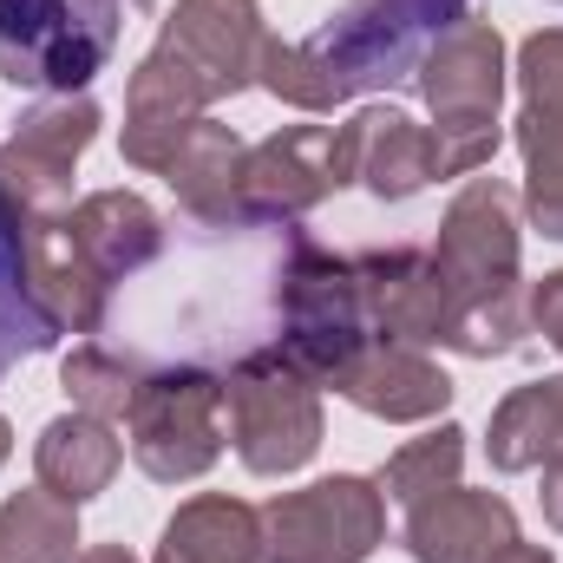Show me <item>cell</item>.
Masks as SVG:
<instances>
[{
  "mask_svg": "<svg viewBox=\"0 0 563 563\" xmlns=\"http://www.w3.org/2000/svg\"><path fill=\"white\" fill-rule=\"evenodd\" d=\"M301 243L308 230H295V217L243 210L190 223L177 243L164 236V250L144 269L112 282L92 341L132 361L139 374L157 367L230 374L236 361L282 341V308Z\"/></svg>",
  "mask_w": 563,
  "mask_h": 563,
  "instance_id": "1",
  "label": "cell"
},
{
  "mask_svg": "<svg viewBox=\"0 0 563 563\" xmlns=\"http://www.w3.org/2000/svg\"><path fill=\"white\" fill-rule=\"evenodd\" d=\"M439 276L452 288V334L459 354H505L525 334V282H518V197L498 177H472L432 250Z\"/></svg>",
  "mask_w": 563,
  "mask_h": 563,
  "instance_id": "2",
  "label": "cell"
},
{
  "mask_svg": "<svg viewBox=\"0 0 563 563\" xmlns=\"http://www.w3.org/2000/svg\"><path fill=\"white\" fill-rule=\"evenodd\" d=\"M459 20H465V0H347L301 53L321 66V79L341 106L367 86L413 79L432 40L452 33Z\"/></svg>",
  "mask_w": 563,
  "mask_h": 563,
  "instance_id": "3",
  "label": "cell"
},
{
  "mask_svg": "<svg viewBox=\"0 0 563 563\" xmlns=\"http://www.w3.org/2000/svg\"><path fill=\"white\" fill-rule=\"evenodd\" d=\"M420 92L439 119V177H472L498 151V99H505V40L485 20H459L420 59Z\"/></svg>",
  "mask_w": 563,
  "mask_h": 563,
  "instance_id": "4",
  "label": "cell"
},
{
  "mask_svg": "<svg viewBox=\"0 0 563 563\" xmlns=\"http://www.w3.org/2000/svg\"><path fill=\"white\" fill-rule=\"evenodd\" d=\"M119 46V0H0V79L73 99Z\"/></svg>",
  "mask_w": 563,
  "mask_h": 563,
  "instance_id": "5",
  "label": "cell"
},
{
  "mask_svg": "<svg viewBox=\"0 0 563 563\" xmlns=\"http://www.w3.org/2000/svg\"><path fill=\"white\" fill-rule=\"evenodd\" d=\"M223 413H230V439H236L243 465L263 472V478L301 472L321 445L314 380L282 347H263V354H250L223 374Z\"/></svg>",
  "mask_w": 563,
  "mask_h": 563,
  "instance_id": "6",
  "label": "cell"
},
{
  "mask_svg": "<svg viewBox=\"0 0 563 563\" xmlns=\"http://www.w3.org/2000/svg\"><path fill=\"white\" fill-rule=\"evenodd\" d=\"M132 459L144 478L184 485L203 478L223 452V374L203 367H157L132 394Z\"/></svg>",
  "mask_w": 563,
  "mask_h": 563,
  "instance_id": "7",
  "label": "cell"
},
{
  "mask_svg": "<svg viewBox=\"0 0 563 563\" xmlns=\"http://www.w3.org/2000/svg\"><path fill=\"white\" fill-rule=\"evenodd\" d=\"M263 563H367L387 538V505L367 478H321L276 492L263 511Z\"/></svg>",
  "mask_w": 563,
  "mask_h": 563,
  "instance_id": "8",
  "label": "cell"
},
{
  "mask_svg": "<svg viewBox=\"0 0 563 563\" xmlns=\"http://www.w3.org/2000/svg\"><path fill=\"white\" fill-rule=\"evenodd\" d=\"M374 341L367 328V301H361V276L354 256H328L314 243H301L295 276H288V308H282V354L314 380L334 387V374Z\"/></svg>",
  "mask_w": 563,
  "mask_h": 563,
  "instance_id": "9",
  "label": "cell"
},
{
  "mask_svg": "<svg viewBox=\"0 0 563 563\" xmlns=\"http://www.w3.org/2000/svg\"><path fill=\"white\" fill-rule=\"evenodd\" d=\"M92 139H99V106L86 92L33 106L20 119L13 144H0V203L20 223L66 217L73 210V164Z\"/></svg>",
  "mask_w": 563,
  "mask_h": 563,
  "instance_id": "10",
  "label": "cell"
},
{
  "mask_svg": "<svg viewBox=\"0 0 563 563\" xmlns=\"http://www.w3.org/2000/svg\"><path fill=\"white\" fill-rule=\"evenodd\" d=\"M354 184V119L347 125H282L243 157V210L250 217H301L321 197Z\"/></svg>",
  "mask_w": 563,
  "mask_h": 563,
  "instance_id": "11",
  "label": "cell"
},
{
  "mask_svg": "<svg viewBox=\"0 0 563 563\" xmlns=\"http://www.w3.org/2000/svg\"><path fill=\"white\" fill-rule=\"evenodd\" d=\"M263 13L256 0H177V13L164 20L157 33V53H170L197 86L203 99H230L256 79V59H263Z\"/></svg>",
  "mask_w": 563,
  "mask_h": 563,
  "instance_id": "12",
  "label": "cell"
},
{
  "mask_svg": "<svg viewBox=\"0 0 563 563\" xmlns=\"http://www.w3.org/2000/svg\"><path fill=\"white\" fill-rule=\"evenodd\" d=\"M354 276H361V301H367L374 341H394V347H445V334H452V288H445L439 263L426 250L354 256Z\"/></svg>",
  "mask_w": 563,
  "mask_h": 563,
  "instance_id": "13",
  "label": "cell"
},
{
  "mask_svg": "<svg viewBox=\"0 0 563 563\" xmlns=\"http://www.w3.org/2000/svg\"><path fill=\"white\" fill-rule=\"evenodd\" d=\"M73 217V210H66ZM66 217H40V223H20V243H26V282L40 295V308L73 328V334H99V314H106V276L92 269V256L79 250L73 223Z\"/></svg>",
  "mask_w": 563,
  "mask_h": 563,
  "instance_id": "14",
  "label": "cell"
},
{
  "mask_svg": "<svg viewBox=\"0 0 563 563\" xmlns=\"http://www.w3.org/2000/svg\"><path fill=\"white\" fill-rule=\"evenodd\" d=\"M203 86L170 59V53H144V66L132 73V92H125V157L139 170H164L170 151L184 144V132L203 119Z\"/></svg>",
  "mask_w": 563,
  "mask_h": 563,
  "instance_id": "15",
  "label": "cell"
},
{
  "mask_svg": "<svg viewBox=\"0 0 563 563\" xmlns=\"http://www.w3.org/2000/svg\"><path fill=\"white\" fill-rule=\"evenodd\" d=\"M518 538V518L492 492H439L407 511V551L413 563H492Z\"/></svg>",
  "mask_w": 563,
  "mask_h": 563,
  "instance_id": "16",
  "label": "cell"
},
{
  "mask_svg": "<svg viewBox=\"0 0 563 563\" xmlns=\"http://www.w3.org/2000/svg\"><path fill=\"white\" fill-rule=\"evenodd\" d=\"M334 394H347L361 413L374 420H432L452 400V380L426 361L420 347H394V341H367L341 374Z\"/></svg>",
  "mask_w": 563,
  "mask_h": 563,
  "instance_id": "17",
  "label": "cell"
},
{
  "mask_svg": "<svg viewBox=\"0 0 563 563\" xmlns=\"http://www.w3.org/2000/svg\"><path fill=\"white\" fill-rule=\"evenodd\" d=\"M354 177L380 203H407L413 190H426L439 177V144L400 106H367L354 119Z\"/></svg>",
  "mask_w": 563,
  "mask_h": 563,
  "instance_id": "18",
  "label": "cell"
},
{
  "mask_svg": "<svg viewBox=\"0 0 563 563\" xmlns=\"http://www.w3.org/2000/svg\"><path fill=\"white\" fill-rule=\"evenodd\" d=\"M243 139L217 119H197L184 144L170 151V164L157 170L177 203L190 210V223H217V217H243Z\"/></svg>",
  "mask_w": 563,
  "mask_h": 563,
  "instance_id": "19",
  "label": "cell"
},
{
  "mask_svg": "<svg viewBox=\"0 0 563 563\" xmlns=\"http://www.w3.org/2000/svg\"><path fill=\"white\" fill-rule=\"evenodd\" d=\"M66 223H73L79 250L92 256V269L106 276V288L125 282L132 269H144V263L164 250V217H157L144 197H132V190H99V197H86Z\"/></svg>",
  "mask_w": 563,
  "mask_h": 563,
  "instance_id": "20",
  "label": "cell"
},
{
  "mask_svg": "<svg viewBox=\"0 0 563 563\" xmlns=\"http://www.w3.org/2000/svg\"><path fill=\"white\" fill-rule=\"evenodd\" d=\"M119 459H125V445H119L112 420H92V413H66V420H53L46 432H40V445H33V472H40V485H46L53 498H66L73 511L112 485Z\"/></svg>",
  "mask_w": 563,
  "mask_h": 563,
  "instance_id": "21",
  "label": "cell"
},
{
  "mask_svg": "<svg viewBox=\"0 0 563 563\" xmlns=\"http://www.w3.org/2000/svg\"><path fill=\"white\" fill-rule=\"evenodd\" d=\"M157 563H263V525L236 498H190L164 525Z\"/></svg>",
  "mask_w": 563,
  "mask_h": 563,
  "instance_id": "22",
  "label": "cell"
},
{
  "mask_svg": "<svg viewBox=\"0 0 563 563\" xmlns=\"http://www.w3.org/2000/svg\"><path fill=\"white\" fill-rule=\"evenodd\" d=\"M498 472H538L563 459V374L558 380H531L518 387L498 413H492V439H485Z\"/></svg>",
  "mask_w": 563,
  "mask_h": 563,
  "instance_id": "23",
  "label": "cell"
},
{
  "mask_svg": "<svg viewBox=\"0 0 563 563\" xmlns=\"http://www.w3.org/2000/svg\"><path fill=\"white\" fill-rule=\"evenodd\" d=\"M59 334V321L40 308L33 282H26V243H20V217L0 203V374L20 354H46Z\"/></svg>",
  "mask_w": 563,
  "mask_h": 563,
  "instance_id": "24",
  "label": "cell"
},
{
  "mask_svg": "<svg viewBox=\"0 0 563 563\" xmlns=\"http://www.w3.org/2000/svg\"><path fill=\"white\" fill-rule=\"evenodd\" d=\"M79 558V525L73 505L40 492H20L0 505V563H73Z\"/></svg>",
  "mask_w": 563,
  "mask_h": 563,
  "instance_id": "25",
  "label": "cell"
},
{
  "mask_svg": "<svg viewBox=\"0 0 563 563\" xmlns=\"http://www.w3.org/2000/svg\"><path fill=\"white\" fill-rule=\"evenodd\" d=\"M459 465H465V432H459V426H439V432H426V439L400 445V452L387 459L380 492L413 511V505H426V498H439V492L459 485Z\"/></svg>",
  "mask_w": 563,
  "mask_h": 563,
  "instance_id": "26",
  "label": "cell"
},
{
  "mask_svg": "<svg viewBox=\"0 0 563 563\" xmlns=\"http://www.w3.org/2000/svg\"><path fill=\"white\" fill-rule=\"evenodd\" d=\"M139 380H144L139 367H132V361H119V354H112V347H99V341L73 347V354H66V367H59V387H66L73 413H92V420H125V413H132Z\"/></svg>",
  "mask_w": 563,
  "mask_h": 563,
  "instance_id": "27",
  "label": "cell"
},
{
  "mask_svg": "<svg viewBox=\"0 0 563 563\" xmlns=\"http://www.w3.org/2000/svg\"><path fill=\"white\" fill-rule=\"evenodd\" d=\"M518 144H525V170H531L525 203H531L544 236H563V119L525 106L518 112Z\"/></svg>",
  "mask_w": 563,
  "mask_h": 563,
  "instance_id": "28",
  "label": "cell"
},
{
  "mask_svg": "<svg viewBox=\"0 0 563 563\" xmlns=\"http://www.w3.org/2000/svg\"><path fill=\"white\" fill-rule=\"evenodd\" d=\"M256 79L276 92L282 106L295 112H334V92L321 79V66L301 53V46H282V40H263V59H256Z\"/></svg>",
  "mask_w": 563,
  "mask_h": 563,
  "instance_id": "29",
  "label": "cell"
},
{
  "mask_svg": "<svg viewBox=\"0 0 563 563\" xmlns=\"http://www.w3.org/2000/svg\"><path fill=\"white\" fill-rule=\"evenodd\" d=\"M518 86H525V106H531V112L563 119V26L525 40V53H518Z\"/></svg>",
  "mask_w": 563,
  "mask_h": 563,
  "instance_id": "30",
  "label": "cell"
},
{
  "mask_svg": "<svg viewBox=\"0 0 563 563\" xmlns=\"http://www.w3.org/2000/svg\"><path fill=\"white\" fill-rule=\"evenodd\" d=\"M531 321L544 328V341L563 354V269L538 282V295H531Z\"/></svg>",
  "mask_w": 563,
  "mask_h": 563,
  "instance_id": "31",
  "label": "cell"
},
{
  "mask_svg": "<svg viewBox=\"0 0 563 563\" xmlns=\"http://www.w3.org/2000/svg\"><path fill=\"white\" fill-rule=\"evenodd\" d=\"M544 518L563 531V459H551V465H544Z\"/></svg>",
  "mask_w": 563,
  "mask_h": 563,
  "instance_id": "32",
  "label": "cell"
},
{
  "mask_svg": "<svg viewBox=\"0 0 563 563\" xmlns=\"http://www.w3.org/2000/svg\"><path fill=\"white\" fill-rule=\"evenodd\" d=\"M492 563H551V551H544V544H518V538H511Z\"/></svg>",
  "mask_w": 563,
  "mask_h": 563,
  "instance_id": "33",
  "label": "cell"
},
{
  "mask_svg": "<svg viewBox=\"0 0 563 563\" xmlns=\"http://www.w3.org/2000/svg\"><path fill=\"white\" fill-rule=\"evenodd\" d=\"M73 563H139L132 551H119V544H92V551H79Z\"/></svg>",
  "mask_w": 563,
  "mask_h": 563,
  "instance_id": "34",
  "label": "cell"
},
{
  "mask_svg": "<svg viewBox=\"0 0 563 563\" xmlns=\"http://www.w3.org/2000/svg\"><path fill=\"white\" fill-rule=\"evenodd\" d=\"M7 452H13V432H7V420H0V465H7Z\"/></svg>",
  "mask_w": 563,
  "mask_h": 563,
  "instance_id": "35",
  "label": "cell"
},
{
  "mask_svg": "<svg viewBox=\"0 0 563 563\" xmlns=\"http://www.w3.org/2000/svg\"><path fill=\"white\" fill-rule=\"evenodd\" d=\"M132 7H157V0H132Z\"/></svg>",
  "mask_w": 563,
  "mask_h": 563,
  "instance_id": "36",
  "label": "cell"
}]
</instances>
